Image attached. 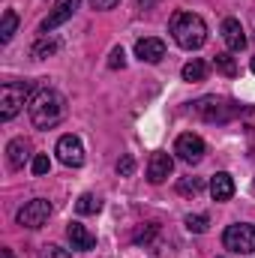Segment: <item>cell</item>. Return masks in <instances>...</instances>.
Here are the masks:
<instances>
[{
  "instance_id": "obj_19",
  "label": "cell",
  "mask_w": 255,
  "mask_h": 258,
  "mask_svg": "<svg viewBox=\"0 0 255 258\" xmlns=\"http://www.w3.org/2000/svg\"><path fill=\"white\" fill-rule=\"evenodd\" d=\"M54 51H57V42H54V39H48V36H42V39L30 48V54H33L36 60H42V57H48V54H54Z\"/></svg>"
},
{
  "instance_id": "obj_14",
  "label": "cell",
  "mask_w": 255,
  "mask_h": 258,
  "mask_svg": "<svg viewBox=\"0 0 255 258\" xmlns=\"http://www.w3.org/2000/svg\"><path fill=\"white\" fill-rule=\"evenodd\" d=\"M27 156H30V144H27L24 138H12V141L6 144V162H9V168H12V171L24 168Z\"/></svg>"
},
{
  "instance_id": "obj_24",
  "label": "cell",
  "mask_w": 255,
  "mask_h": 258,
  "mask_svg": "<svg viewBox=\"0 0 255 258\" xmlns=\"http://www.w3.org/2000/svg\"><path fill=\"white\" fill-rule=\"evenodd\" d=\"M126 66V54H123V48L117 45V48H111V54H108V69H123Z\"/></svg>"
},
{
  "instance_id": "obj_1",
  "label": "cell",
  "mask_w": 255,
  "mask_h": 258,
  "mask_svg": "<svg viewBox=\"0 0 255 258\" xmlns=\"http://www.w3.org/2000/svg\"><path fill=\"white\" fill-rule=\"evenodd\" d=\"M27 111H30V120H33L36 129H51L66 117V99H63L60 90L42 87V90L27 102Z\"/></svg>"
},
{
  "instance_id": "obj_2",
  "label": "cell",
  "mask_w": 255,
  "mask_h": 258,
  "mask_svg": "<svg viewBox=\"0 0 255 258\" xmlns=\"http://www.w3.org/2000/svg\"><path fill=\"white\" fill-rule=\"evenodd\" d=\"M171 36H174V42L180 48L195 51V48H201L207 42V24L195 12H174V18H171Z\"/></svg>"
},
{
  "instance_id": "obj_17",
  "label": "cell",
  "mask_w": 255,
  "mask_h": 258,
  "mask_svg": "<svg viewBox=\"0 0 255 258\" xmlns=\"http://www.w3.org/2000/svg\"><path fill=\"white\" fill-rule=\"evenodd\" d=\"M99 207H102V201L96 198L93 192H84L78 201H75V210L81 213V216H90V213H99Z\"/></svg>"
},
{
  "instance_id": "obj_4",
  "label": "cell",
  "mask_w": 255,
  "mask_h": 258,
  "mask_svg": "<svg viewBox=\"0 0 255 258\" xmlns=\"http://www.w3.org/2000/svg\"><path fill=\"white\" fill-rule=\"evenodd\" d=\"M27 96H30V84H18V81H6L0 87V120H12L24 105H27Z\"/></svg>"
},
{
  "instance_id": "obj_13",
  "label": "cell",
  "mask_w": 255,
  "mask_h": 258,
  "mask_svg": "<svg viewBox=\"0 0 255 258\" xmlns=\"http://www.w3.org/2000/svg\"><path fill=\"white\" fill-rule=\"evenodd\" d=\"M222 39H225V45L231 51H243L246 48V33H243V27H240L237 18H225L222 21Z\"/></svg>"
},
{
  "instance_id": "obj_21",
  "label": "cell",
  "mask_w": 255,
  "mask_h": 258,
  "mask_svg": "<svg viewBox=\"0 0 255 258\" xmlns=\"http://www.w3.org/2000/svg\"><path fill=\"white\" fill-rule=\"evenodd\" d=\"M201 189H204L201 177H183V180L177 183V192H180V195H198Z\"/></svg>"
},
{
  "instance_id": "obj_15",
  "label": "cell",
  "mask_w": 255,
  "mask_h": 258,
  "mask_svg": "<svg viewBox=\"0 0 255 258\" xmlns=\"http://www.w3.org/2000/svg\"><path fill=\"white\" fill-rule=\"evenodd\" d=\"M210 195H213V201H228L234 195V177L228 171H216L210 177Z\"/></svg>"
},
{
  "instance_id": "obj_27",
  "label": "cell",
  "mask_w": 255,
  "mask_h": 258,
  "mask_svg": "<svg viewBox=\"0 0 255 258\" xmlns=\"http://www.w3.org/2000/svg\"><path fill=\"white\" fill-rule=\"evenodd\" d=\"M45 258H72L66 249H60V246H48V252H45Z\"/></svg>"
},
{
  "instance_id": "obj_23",
  "label": "cell",
  "mask_w": 255,
  "mask_h": 258,
  "mask_svg": "<svg viewBox=\"0 0 255 258\" xmlns=\"http://www.w3.org/2000/svg\"><path fill=\"white\" fill-rule=\"evenodd\" d=\"M207 225H210V219L204 216V213H195V216H186V228H189L192 234H204L207 231Z\"/></svg>"
},
{
  "instance_id": "obj_9",
  "label": "cell",
  "mask_w": 255,
  "mask_h": 258,
  "mask_svg": "<svg viewBox=\"0 0 255 258\" xmlns=\"http://www.w3.org/2000/svg\"><path fill=\"white\" fill-rule=\"evenodd\" d=\"M57 159L69 165V168H78V165H84V147H81V141L75 138V135H63L60 141H57Z\"/></svg>"
},
{
  "instance_id": "obj_12",
  "label": "cell",
  "mask_w": 255,
  "mask_h": 258,
  "mask_svg": "<svg viewBox=\"0 0 255 258\" xmlns=\"http://www.w3.org/2000/svg\"><path fill=\"white\" fill-rule=\"evenodd\" d=\"M66 237H69L72 249H78V252H90L96 246V234H90L81 222H69L66 225Z\"/></svg>"
},
{
  "instance_id": "obj_29",
  "label": "cell",
  "mask_w": 255,
  "mask_h": 258,
  "mask_svg": "<svg viewBox=\"0 0 255 258\" xmlns=\"http://www.w3.org/2000/svg\"><path fill=\"white\" fill-rule=\"evenodd\" d=\"M252 72H255V57H252Z\"/></svg>"
},
{
  "instance_id": "obj_22",
  "label": "cell",
  "mask_w": 255,
  "mask_h": 258,
  "mask_svg": "<svg viewBox=\"0 0 255 258\" xmlns=\"http://www.w3.org/2000/svg\"><path fill=\"white\" fill-rule=\"evenodd\" d=\"M30 171H33L36 177H45V174L51 171V159H48L45 153H36V156H33V162H30Z\"/></svg>"
},
{
  "instance_id": "obj_10",
  "label": "cell",
  "mask_w": 255,
  "mask_h": 258,
  "mask_svg": "<svg viewBox=\"0 0 255 258\" xmlns=\"http://www.w3.org/2000/svg\"><path fill=\"white\" fill-rule=\"evenodd\" d=\"M135 57L141 63H159L165 57V42L156 39V36H147V39H138L135 42Z\"/></svg>"
},
{
  "instance_id": "obj_26",
  "label": "cell",
  "mask_w": 255,
  "mask_h": 258,
  "mask_svg": "<svg viewBox=\"0 0 255 258\" xmlns=\"http://www.w3.org/2000/svg\"><path fill=\"white\" fill-rule=\"evenodd\" d=\"M120 0H90V6L93 9H99V12H105V9H111V6H117Z\"/></svg>"
},
{
  "instance_id": "obj_28",
  "label": "cell",
  "mask_w": 255,
  "mask_h": 258,
  "mask_svg": "<svg viewBox=\"0 0 255 258\" xmlns=\"http://www.w3.org/2000/svg\"><path fill=\"white\" fill-rule=\"evenodd\" d=\"M0 258H15V255H12V249H6V246H3V249H0Z\"/></svg>"
},
{
  "instance_id": "obj_8",
  "label": "cell",
  "mask_w": 255,
  "mask_h": 258,
  "mask_svg": "<svg viewBox=\"0 0 255 258\" xmlns=\"http://www.w3.org/2000/svg\"><path fill=\"white\" fill-rule=\"evenodd\" d=\"M78 3H81V0H57V6H54V9L48 12V18H45V21L39 24V33H42V36H48L51 30H57V27H60L63 21H69V18L75 15Z\"/></svg>"
},
{
  "instance_id": "obj_6",
  "label": "cell",
  "mask_w": 255,
  "mask_h": 258,
  "mask_svg": "<svg viewBox=\"0 0 255 258\" xmlns=\"http://www.w3.org/2000/svg\"><path fill=\"white\" fill-rule=\"evenodd\" d=\"M48 216H51V204L45 201V198H33V201H27L21 210H18V225H24V228H42L45 222H48Z\"/></svg>"
},
{
  "instance_id": "obj_7",
  "label": "cell",
  "mask_w": 255,
  "mask_h": 258,
  "mask_svg": "<svg viewBox=\"0 0 255 258\" xmlns=\"http://www.w3.org/2000/svg\"><path fill=\"white\" fill-rule=\"evenodd\" d=\"M204 138L201 135H195V132H183V135H177V141H174V153L183 159V162H201L204 159Z\"/></svg>"
},
{
  "instance_id": "obj_3",
  "label": "cell",
  "mask_w": 255,
  "mask_h": 258,
  "mask_svg": "<svg viewBox=\"0 0 255 258\" xmlns=\"http://www.w3.org/2000/svg\"><path fill=\"white\" fill-rule=\"evenodd\" d=\"M195 111L207 120V123H228L231 117L240 114V105L231 99H219V96H204L195 102Z\"/></svg>"
},
{
  "instance_id": "obj_16",
  "label": "cell",
  "mask_w": 255,
  "mask_h": 258,
  "mask_svg": "<svg viewBox=\"0 0 255 258\" xmlns=\"http://www.w3.org/2000/svg\"><path fill=\"white\" fill-rule=\"evenodd\" d=\"M15 27H18V15H15L12 9H6V12H3V21H0V42H3V45L15 36Z\"/></svg>"
},
{
  "instance_id": "obj_20",
  "label": "cell",
  "mask_w": 255,
  "mask_h": 258,
  "mask_svg": "<svg viewBox=\"0 0 255 258\" xmlns=\"http://www.w3.org/2000/svg\"><path fill=\"white\" fill-rule=\"evenodd\" d=\"M213 63H216V69H219L222 75H228V78H234V75H237V63H234V57H231V54H225V51H222V54H216V57H213Z\"/></svg>"
},
{
  "instance_id": "obj_25",
  "label": "cell",
  "mask_w": 255,
  "mask_h": 258,
  "mask_svg": "<svg viewBox=\"0 0 255 258\" xmlns=\"http://www.w3.org/2000/svg\"><path fill=\"white\" fill-rule=\"evenodd\" d=\"M132 171H135V159H132V156L126 153V156H123V159L117 162V174H120V177H129Z\"/></svg>"
},
{
  "instance_id": "obj_5",
  "label": "cell",
  "mask_w": 255,
  "mask_h": 258,
  "mask_svg": "<svg viewBox=\"0 0 255 258\" xmlns=\"http://www.w3.org/2000/svg\"><path fill=\"white\" fill-rule=\"evenodd\" d=\"M222 243H225V249H231V252H237V255L255 252V225H246V222L228 225L225 234H222Z\"/></svg>"
},
{
  "instance_id": "obj_18",
  "label": "cell",
  "mask_w": 255,
  "mask_h": 258,
  "mask_svg": "<svg viewBox=\"0 0 255 258\" xmlns=\"http://www.w3.org/2000/svg\"><path fill=\"white\" fill-rule=\"evenodd\" d=\"M204 75H207V63L198 60V57H192L189 63L183 66V81H204Z\"/></svg>"
},
{
  "instance_id": "obj_11",
  "label": "cell",
  "mask_w": 255,
  "mask_h": 258,
  "mask_svg": "<svg viewBox=\"0 0 255 258\" xmlns=\"http://www.w3.org/2000/svg\"><path fill=\"white\" fill-rule=\"evenodd\" d=\"M171 171H174L171 153H153V156H150V165H147V180H150V183H162Z\"/></svg>"
}]
</instances>
